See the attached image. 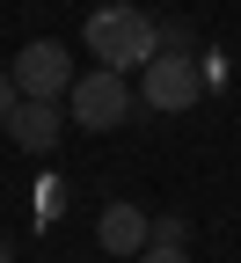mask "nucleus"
Segmentation results:
<instances>
[{"label":"nucleus","instance_id":"1","mask_svg":"<svg viewBox=\"0 0 241 263\" xmlns=\"http://www.w3.org/2000/svg\"><path fill=\"white\" fill-rule=\"evenodd\" d=\"M88 51L95 66H110V73H139L146 59H161V37H154V15L117 0V8H95L88 15Z\"/></svg>","mask_w":241,"mask_h":263},{"label":"nucleus","instance_id":"2","mask_svg":"<svg viewBox=\"0 0 241 263\" xmlns=\"http://www.w3.org/2000/svg\"><path fill=\"white\" fill-rule=\"evenodd\" d=\"M73 124L81 132H117L132 110H139V95H132L124 73H110V66H95V73H73Z\"/></svg>","mask_w":241,"mask_h":263},{"label":"nucleus","instance_id":"3","mask_svg":"<svg viewBox=\"0 0 241 263\" xmlns=\"http://www.w3.org/2000/svg\"><path fill=\"white\" fill-rule=\"evenodd\" d=\"M197 95H205V73H197V59H190V51H161V59L139 66V110L176 117V110L197 103Z\"/></svg>","mask_w":241,"mask_h":263},{"label":"nucleus","instance_id":"4","mask_svg":"<svg viewBox=\"0 0 241 263\" xmlns=\"http://www.w3.org/2000/svg\"><path fill=\"white\" fill-rule=\"evenodd\" d=\"M15 88L37 95V103H59L66 88H73V51H66L59 37H37L15 51Z\"/></svg>","mask_w":241,"mask_h":263},{"label":"nucleus","instance_id":"5","mask_svg":"<svg viewBox=\"0 0 241 263\" xmlns=\"http://www.w3.org/2000/svg\"><path fill=\"white\" fill-rule=\"evenodd\" d=\"M95 241H102V256H139L146 241H154V219L139 212V205H124V197H117V205H102V219H95Z\"/></svg>","mask_w":241,"mask_h":263},{"label":"nucleus","instance_id":"6","mask_svg":"<svg viewBox=\"0 0 241 263\" xmlns=\"http://www.w3.org/2000/svg\"><path fill=\"white\" fill-rule=\"evenodd\" d=\"M59 132H66L59 103H37V95H22L15 117H8V139H15L22 154H51V146H59Z\"/></svg>","mask_w":241,"mask_h":263},{"label":"nucleus","instance_id":"7","mask_svg":"<svg viewBox=\"0 0 241 263\" xmlns=\"http://www.w3.org/2000/svg\"><path fill=\"white\" fill-rule=\"evenodd\" d=\"M154 37H161V51H190V22H183V15H161Z\"/></svg>","mask_w":241,"mask_h":263},{"label":"nucleus","instance_id":"8","mask_svg":"<svg viewBox=\"0 0 241 263\" xmlns=\"http://www.w3.org/2000/svg\"><path fill=\"white\" fill-rule=\"evenodd\" d=\"M132 263H190V249H183V241H146Z\"/></svg>","mask_w":241,"mask_h":263},{"label":"nucleus","instance_id":"9","mask_svg":"<svg viewBox=\"0 0 241 263\" xmlns=\"http://www.w3.org/2000/svg\"><path fill=\"white\" fill-rule=\"evenodd\" d=\"M15 103H22V88H15V73H0V132H8V117H15Z\"/></svg>","mask_w":241,"mask_h":263},{"label":"nucleus","instance_id":"10","mask_svg":"<svg viewBox=\"0 0 241 263\" xmlns=\"http://www.w3.org/2000/svg\"><path fill=\"white\" fill-rule=\"evenodd\" d=\"M0 263H15V241H0Z\"/></svg>","mask_w":241,"mask_h":263}]
</instances>
